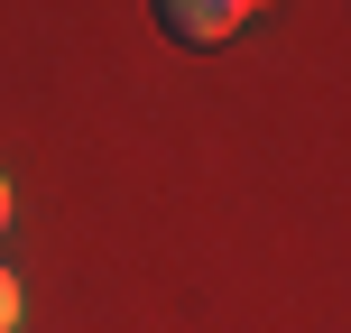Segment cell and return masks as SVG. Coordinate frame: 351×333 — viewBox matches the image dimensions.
<instances>
[{
  "mask_svg": "<svg viewBox=\"0 0 351 333\" xmlns=\"http://www.w3.org/2000/svg\"><path fill=\"white\" fill-rule=\"evenodd\" d=\"M250 10H259V0H158V28L176 47H222Z\"/></svg>",
  "mask_w": 351,
  "mask_h": 333,
  "instance_id": "6da1fadb",
  "label": "cell"
},
{
  "mask_svg": "<svg viewBox=\"0 0 351 333\" xmlns=\"http://www.w3.org/2000/svg\"><path fill=\"white\" fill-rule=\"evenodd\" d=\"M0 333H19V278L0 268Z\"/></svg>",
  "mask_w": 351,
  "mask_h": 333,
  "instance_id": "7a4b0ae2",
  "label": "cell"
},
{
  "mask_svg": "<svg viewBox=\"0 0 351 333\" xmlns=\"http://www.w3.org/2000/svg\"><path fill=\"white\" fill-rule=\"evenodd\" d=\"M0 231H10V176H0Z\"/></svg>",
  "mask_w": 351,
  "mask_h": 333,
  "instance_id": "3957f363",
  "label": "cell"
}]
</instances>
